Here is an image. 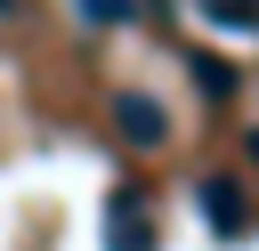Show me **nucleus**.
Segmentation results:
<instances>
[{
    "label": "nucleus",
    "mask_w": 259,
    "mask_h": 251,
    "mask_svg": "<svg viewBox=\"0 0 259 251\" xmlns=\"http://www.w3.org/2000/svg\"><path fill=\"white\" fill-rule=\"evenodd\" d=\"M202 219H210V235L243 243V235H251V194H243L235 178H202Z\"/></svg>",
    "instance_id": "nucleus-1"
},
{
    "label": "nucleus",
    "mask_w": 259,
    "mask_h": 251,
    "mask_svg": "<svg viewBox=\"0 0 259 251\" xmlns=\"http://www.w3.org/2000/svg\"><path fill=\"white\" fill-rule=\"evenodd\" d=\"M105 243H113V251H154V219H146V194H130V186H121V194L105 202Z\"/></svg>",
    "instance_id": "nucleus-2"
},
{
    "label": "nucleus",
    "mask_w": 259,
    "mask_h": 251,
    "mask_svg": "<svg viewBox=\"0 0 259 251\" xmlns=\"http://www.w3.org/2000/svg\"><path fill=\"white\" fill-rule=\"evenodd\" d=\"M113 121H121V138H130V146H162V138H170V113H162L154 97H138V89H121V97H113Z\"/></svg>",
    "instance_id": "nucleus-3"
},
{
    "label": "nucleus",
    "mask_w": 259,
    "mask_h": 251,
    "mask_svg": "<svg viewBox=\"0 0 259 251\" xmlns=\"http://www.w3.org/2000/svg\"><path fill=\"white\" fill-rule=\"evenodd\" d=\"M219 32H259V0H194Z\"/></svg>",
    "instance_id": "nucleus-4"
},
{
    "label": "nucleus",
    "mask_w": 259,
    "mask_h": 251,
    "mask_svg": "<svg viewBox=\"0 0 259 251\" xmlns=\"http://www.w3.org/2000/svg\"><path fill=\"white\" fill-rule=\"evenodd\" d=\"M194 81H202V97H235V65H219V57H194Z\"/></svg>",
    "instance_id": "nucleus-5"
},
{
    "label": "nucleus",
    "mask_w": 259,
    "mask_h": 251,
    "mask_svg": "<svg viewBox=\"0 0 259 251\" xmlns=\"http://www.w3.org/2000/svg\"><path fill=\"white\" fill-rule=\"evenodd\" d=\"M81 16H89V24H121V16H130V0H81Z\"/></svg>",
    "instance_id": "nucleus-6"
},
{
    "label": "nucleus",
    "mask_w": 259,
    "mask_h": 251,
    "mask_svg": "<svg viewBox=\"0 0 259 251\" xmlns=\"http://www.w3.org/2000/svg\"><path fill=\"white\" fill-rule=\"evenodd\" d=\"M243 146H251V162H259V130H251V138H243Z\"/></svg>",
    "instance_id": "nucleus-7"
},
{
    "label": "nucleus",
    "mask_w": 259,
    "mask_h": 251,
    "mask_svg": "<svg viewBox=\"0 0 259 251\" xmlns=\"http://www.w3.org/2000/svg\"><path fill=\"white\" fill-rule=\"evenodd\" d=\"M8 8H16V0H0V16H8Z\"/></svg>",
    "instance_id": "nucleus-8"
}]
</instances>
